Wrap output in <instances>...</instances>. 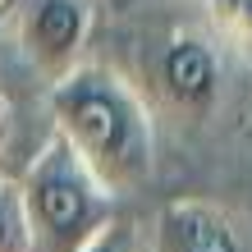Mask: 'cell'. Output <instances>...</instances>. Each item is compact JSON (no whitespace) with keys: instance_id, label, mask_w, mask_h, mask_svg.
I'll return each instance as SVG.
<instances>
[{"instance_id":"6da1fadb","label":"cell","mask_w":252,"mask_h":252,"mask_svg":"<svg viewBox=\"0 0 252 252\" xmlns=\"http://www.w3.org/2000/svg\"><path fill=\"white\" fill-rule=\"evenodd\" d=\"M46 110L55 138L78 156V165L110 197H128L152 179L156 165L152 106L124 73L106 64H73L64 78L51 83Z\"/></svg>"},{"instance_id":"7a4b0ae2","label":"cell","mask_w":252,"mask_h":252,"mask_svg":"<svg viewBox=\"0 0 252 252\" xmlns=\"http://www.w3.org/2000/svg\"><path fill=\"white\" fill-rule=\"evenodd\" d=\"M19 197L28 252H83L96 229L115 220V197L78 165V156L55 133L19 179Z\"/></svg>"},{"instance_id":"3957f363","label":"cell","mask_w":252,"mask_h":252,"mask_svg":"<svg viewBox=\"0 0 252 252\" xmlns=\"http://www.w3.org/2000/svg\"><path fill=\"white\" fill-rule=\"evenodd\" d=\"M220 83H225V69H220L216 41L206 32H192V28L165 32L147 60V87H152L156 106L170 110L179 124L184 120L197 124L216 110Z\"/></svg>"},{"instance_id":"277c9868","label":"cell","mask_w":252,"mask_h":252,"mask_svg":"<svg viewBox=\"0 0 252 252\" xmlns=\"http://www.w3.org/2000/svg\"><path fill=\"white\" fill-rule=\"evenodd\" d=\"M87 37H92V0H28L19 14V46L28 64L46 78H64L83 64Z\"/></svg>"},{"instance_id":"5b68a950","label":"cell","mask_w":252,"mask_h":252,"mask_svg":"<svg viewBox=\"0 0 252 252\" xmlns=\"http://www.w3.org/2000/svg\"><path fill=\"white\" fill-rule=\"evenodd\" d=\"M152 252H252V239L229 206L206 197H174L156 211Z\"/></svg>"},{"instance_id":"8992f818","label":"cell","mask_w":252,"mask_h":252,"mask_svg":"<svg viewBox=\"0 0 252 252\" xmlns=\"http://www.w3.org/2000/svg\"><path fill=\"white\" fill-rule=\"evenodd\" d=\"M202 9L220 46L252 60V0H202Z\"/></svg>"},{"instance_id":"52a82bcc","label":"cell","mask_w":252,"mask_h":252,"mask_svg":"<svg viewBox=\"0 0 252 252\" xmlns=\"http://www.w3.org/2000/svg\"><path fill=\"white\" fill-rule=\"evenodd\" d=\"M0 252H28L23 197H19V184L5 174H0Z\"/></svg>"},{"instance_id":"ba28073f","label":"cell","mask_w":252,"mask_h":252,"mask_svg":"<svg viewBox=\"0 0 252 252\" xmlns=\"http://www.w3.org/2000/svg\"><path fill=\"white\" fill-rule=\"evenodd\" d=\"M83 252H138V229H133L128 220L115 216L110 225H101V229H96V239L87 243Z\"/></svg>"},{"instance_id":"9c48e42d","label":"cell","mask_w":252,"mask_h":252,"mask_svg":"<svg viewBox=\"0 0 252 252\" xmlns=\"http://www.w3.org/2000/svg\"><path fill=\"white\" fill-rule=\"evenodd\" d=\"M110 9H128V0H110Z\"/></svg>"},{"instance_id":"30bf717a","label":"cell","mask_w":252,"mask_h":252,"mask_svg":"<svg viewBox=\"0 0 252 252\" xmlns=\"http://www.w3.org/2000/svg\"><path fill=\"white\" fill-rule=\"evenodd\" d=\"M0 120H5V115H0Z\"/></svg>"},{"instance_id":"8fae6325","label":"cell","mask_w":252,"mask_h":252,"mask_svg":"<svg viewBox=\"0 0 252 252\" xmlns=\"http://www.w3.org/2000/svg\"><path fill=\"white\" fill-rule=\"evenodd\" d=\"M0 5H5V0H0Z\"/></svg>"}]
</instances>
